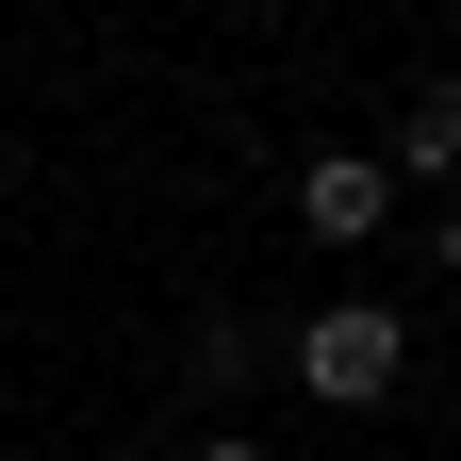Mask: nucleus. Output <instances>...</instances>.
<instances>
[{
  "mask_svg": "<svg viewBox=\"0 0 461 461\" xmlns=\"http://www.w3.org/2000/svg\"><path fill=\"white\" fill-rule=\"evenodd\" d=\"M297 379H313V395H346V412H363V395L395 379V313H363V297H346V313H313V330H297Z\"/></svg>",
  "mask_w": 461,
  "mask_h": 461,
  "instance_id": "obj_1",
  "label": "nucleus"
},
{
  "mask_svg": "<svg viewBox=\"0 0 461 461\" xmlns=\"http://www.w3.org/2000/svg\"><path fill=\"white\" fill-rule=\"evenodd\" d=\"M297 214L330 230V248H363V230L395 214V182H379V165H363V149H330V165H313V182H297Z\"/></svg>",
  "mask_w": 461,
  "mask_h": 461,
  "instance_id": "obj_2",
  "label": "nucleus"
},
{
  "mask_svg": "<svg viewBox=\"0 0 461 461\" xmlns=\"http://www.w3.org/2000/svg\"><path fill=\"white\" fill-rule=\"evenodd\" d=\"M412 165H461V83H429V99H412Z\"/></svg>",
  "mask_w": 461,
  "mask_h": 461,
  "instance_id": "obj_3",
  "label": "nucleus"
},
{
  "mask_svg": "<svg viewBox=\"0 0 461 461\" xmlns=\"http://www.w3.org/2000/svg\"><path fill=\"white\" fill-rule=\"evenodd\" d=\"M198 461H264V445H198Z\"/></svg>",
  "mask_w": 461,
  "mask_h": 461,
  "instance_id": "obj_4",
  "label": "nucleus"
},
{
  "mask_svg": "<svg viewBox=\"0 0 461 461\" xmlns=\"http://www.w3.org/2000/svg\"><path fill=\"white\" fill-rule=\"evenodd\" d=\"M445 280H461V230H445Z\"/></svg>",
  "mask_w": 461,
  "mask_h": 461,
  "instance_id": "obj_5",
  "label": "nucleus"
}]
</instances>
